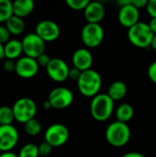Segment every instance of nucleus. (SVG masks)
I'll return each instance as SVG.
<instances>
[{
  "mask_svg": "<svg viewBox=\"0 0 156 157\" xmlns=\"http://www.w3.org/2000/svg\"><path fill=\"white\" fill-rule=\"evenodd\" d=\"M102 79L98 72L89 69L82 72L78 81L77 87L79 92L86 98H94L98 95L101 88Z\"/></svg>",
  "mask_w": 156,
  "mask_h": 157,
  "instance_id": "nucleus-1",
  "label": "nucleus"
},
{
  "mask_svg": "<svg viewBox=\"0 0 156 157\" xmlns=\"http://www.w3.org/2000/svg\"><path fill=\"white\" fill-rule=\"evenodd\" d=\"M114 110V101L108 94H98L92 98L90 103V113L97 121H108Z\"/></svg>",
  "mask_w": 156,
  "mask_h": 157,
  "instance_id": "nucleus-2",
  "label": "nucleus"
},
{
  "mask_svg": "<svg viewBox=\"0 0 156 157\" xmlns=\"http://www.w3.org/2000/svg\"><path fill=\"white\" fill-rule=\"evenodd\" d=\"M106 140L114 147H121L127 144L131 138V129L127 123L113 121L106 130Z\"/></svg>",
  "mask_w": 156,
  "mask_h": 157,
  "instance_id": "nucleus-3",
  "label": "nucleus"
},
{
  "mask_svg": "<svg viewBox=\"0 0 156 157\" xmlns=\"http://www.w3.org/2000/svg\"><path fill=\"white\" fill-rule=\"evenodd\" d=\"M154 34L151 30L149 24L139 21L128 29V38L131 43L138 48H147L151 46Z\"/></svg>",
  "mask_w": 156,
  "mask_h": 157,
  "instance_id": "nucleus-4",
  "label": "nucleus"
},
{
  "mask_svg": "<svg viewBox=\"0 0 156 157\" xmlns=\"http://www.w3.org/2000/svg\"><path fill=\"white\" fill-rule=\"evenodd\" d=\"M12 109L15 121L25 124L35 118L37 113V105L35 101L29 98H20L14 103Z\"/></svg>",
  "mask_w": 156,
  "mask_h": 157,
  "instance_id": "nucleus-5",
  "label": "nucleus"
},
{
  "mask_svg": "<svg viewBox=\"0 0 156 157\" xmlns=\"http://www.w3.org/2000/svg\"><path fill=\"white\" fill-rule=\"evenodd\" d=\"M104 29L100 24L86 23L81 31V40L88 48H96L99 46L104 40Z\"/></svg>",
  "mask_w": 156,
  "mask_h": 157,
  "instance_id": "nucleus-6",
  "label": "nucleus"
},
{
  "mask_svg": "<svg viewBox=\"0 0 156 157\" xmlns=\"http://www.w3.org/2000/svg\"><path fill=\"white\" fill-rule=\"evenodd\" d=\"M23 47V53L25 56L37 59L40 55L44 53L45 41L40 39L35 32L27 34L21 40Z\"/></svg>",
  "mask_w": 156,
  "mask_h": 157,
  "instance_id": "nucleus-7",
  "label": "nucleus"
},
{
  "mask_svg": "<svg viewBox=\"0 0 156 157\" xmlns=\"http://www.w3.org/2000/svg\"><path fill=\"white\" fill-rule=\"evenodd\" d=\"M45 142L52 147H60L63 145L69 139V130L62 123H54L50 125L44 134Z\"/></svg>",
  "mask_w": 156,
  "mask_h": 157,
  "instance_id": "nucleus-8",
  "label": "nucleus"
},
{
  "mask_svg": "<svg viewBox=\"0 0 156 157\" xmlns=\"http://www.w3.org/2000/svg\"><path fill=\"white\" fill-rule=\"evenodd\" d=\"M47 100L50 102L52 109H63L73 103L74 95L67 87H56L50 92Z\"/></svg>",
  "mask_w": 156,
  "mask_h": 157,
  "instance_id": "nucleus-9",
  "label": "nucleus"
},
{
  "mask_svg": "<svg viewBox=\"0 0 156 157\" xmlns=\"http://www.w3.org/2000/svg\"><path fill=\"white\" fill-rule=\"evenodd\" d=\"M19 134L13 125H1L0 127V152H11L17 144Z\"/></svg>",
  "mask_w": 156,
  "mask_h": 157,
  "instance_id": "nucleus-10",
  "label": "nucleus"
},
{
  "mask_svg": "<svg viewBox=\"0 0 156 157\" xmlns=\"http://www.w3.org/2000/svg\"><path fill=\"white\" fill-rule=\"evenodd\" d=\"M35 33L45 42H51L56 40L60 37L61 29L56 22L49 19H44L40 21L36 25Z\"/></svg>",
  "mask_w": 156,
  "mask_h": 157,
  "instance_id": "nucleus-11",
  "label": "nucleus"
},
{
  "mask_svg": "<svg viewBox=\"0 0 156 157\" xmlns=\"http://www.w3.org/2000/svg\"><path fill=\"white\" fill-rule=\"evenodd\" d=\"M39 64L36 59L23 56L16 61V70L15 73L17 76L29 79L34 77L39 72Z\"/></svg>",
  "mask_w": 156,
  "mask_h": 157,
  "instance_id": "nucleus-12",
  "label": "nucleus"
},
{
  "mask_svg": "<svg viewBox=\"0 0 156 157\" xmlns=\"http://www.w3.org/2000/svg\"><path fill=\"white\" fill-rule=\"evenodd\" d=\"M49 77L55 82H63L69 78L70 68L67 63L60 58H52L46 67Z\"/></svg>",
  "mask_w": 156,
  "mask_h": 157,
  "instance_id": "nucleus-13",
  "label": "nucleus"
},
{
  "mask_svg": "<svg viewBox=\"0 0 156 157\" xmlns=\"http://www.w3.org/2000/svg\"><path fill=\"white\" fill-rule=\"evenodd\" d=\"M118 18L120 23L129 29L140 21V11L133 5H131V0H129L127 5L120 6Z\"/></svg>",
  "mask_w": 156,
  "mask_h": 157,
  "instance_id": "nucleus-14",
  "label": "nucleus"
},
{
  "mask_svg": "<svg viewBox=\"0 0 156 157\" xmlns=\"http://www.w3.org/2000/svg\"><path fill=\"white\" fill-rule=\"evenodd\" d=\"M72 63L74 67L80 70L81 72L89 70L93 64L92 53L85 48L77 49L73 54Z\"/></svg>",
  "mask_w": 156,
  "mask_h": 157,
  "instance_id": "nucleus-15",
  "label": "nucleus"
},
{
  "mask_svg": "<svg viewBox=\"0 0 156 157\" xmlns=\"http://www.w3.org/2000/svg\"><path fill=\"white\" fill-rule=\"evenodd\" d=\"M105 7L104 6L97 1H93L88 4V6L84 10L85 17L87 20V23H96L99 24V22L105 17Z\"/></svg>",
  "mask_w": 156,
  "mask_h": 157,
  "instance_id": "nucleus-16",
  "label": "nucleus"
},
{
  "mask_svg": "<svg viewBox=\"0 0 156 157\" xmlns=\"http://www.w3.org/2000/svg\"><path fill=\"white\" fill-rule=\"evenodd\" d=\"M13 15L20 18L30 15L34 9V3L32 0H16L12 3Z\"/></svg>",
  "mask_w": 156,
  "mask_h": 157,
  "instance_id": "nucleus-17",
  "label": "nucleus"
},
{
  "mask_svg": "<svg viewBox=\"0 0 156 157\" xmlns=\"http://www.w3.org/2000/svg\"><path fill=\"white\" fill-rule=\"evenodd\" d=\"M5 58L8 60L19 59V56L23 53L22 42L18 40L12 39L4 45Z\"/></svg>",
  "mask_w": 156,
  "mask_h": 157,
  "instance_id": "nucleus-18",
  "label": "nucleus"
},
{
  "mask_svg": "<svg viewBox=\"0 0 156 157\" xmlns=\"http://www.w3.org/2000/svg\"><path fill=\"white\" fill-rule=\"evenodd\" d=\"M128 91L127 85L123 81H114L108 87V95L110 97V98L115 102L121 100L125 98Z\"/></svg>",
  "mask_w": 156,
  "mask_h": 157,
  "instance_id": "nucleus-19",
  "label": "nucleus"
},
{
  "mask_svg": "<svg viewBox=\"0 0 156 157\" xmlns=\"http://www.w3.org/2000/svg\"><path fill=\"white\" fill-rule=\"evenodd\" d=\"M133 115H134V109L129 103H123L120 105L116 110L117 121L123 123H127L128 121H130L132 119Z\"/></svg>",
  "mask_w": 156,
  "mask_h": 157,
  "instance_id": "nucleus-20",
  "label": "nucleus"
},
{
  "mask_svg": "<svg viewBox=\"0 0 156 157\" xmlns=\"http://www.w3.org/2000/svg\"><path fill=\"white\" fill-rule=\"evenodd\" d=\"M5 26L11 35H20L25 29V23L23 21V18H20L14 15L7 19Z\"/></svg>",
  "mask_w": 156,
  "mask_h": 157,
  "instance_id": "nucleus-21",
  "label": "nucleus"
},
{
  "mask_svg": "<svg viewBox=\"0 0 156 157\" xmlns=\"http://www.w3.org/2000/svg\"><path fill=\"white\" fill-rule=\"evenodd\" d=\"M13 16V6L9 0H0V23H6Z\"/></svg>",
  "mask_w": 156,
  "mask_h": 157,
  "instance_id": "nucleus-22",
  "label": "nucleus"
},
{
  "mask_svg": "<svg viewBox=\"0 0 156 157\" xmlns=\"http://www.w3.org/2000/svg\"><path fill=\"white\" fill-rule=\"evenodd\" d=\"M15 121L12 108L8 106L0 107V124L1 125H12Z\"/></svg>",
  "mask_w": 156,
  "mask_h": 157,
  "instance_id": "nucleus-23",
  "label": "nucleus"
},
{
  "mask_svg": "<svg viewBox=\"0 0 156 157\" xmlns=\"http://www.w3.org/2000/svg\"><path fill=\"white\" fill-rule=\"evenodd\" d=\"M24 130L30 136H37L41 132V124L37 119H32L24 124Z\"/></svg>",
  "mask_w": 156,
  "mask_h": 157,
  "instance_id": "nucleus-24",
  "label": "nucleus"
},
{
  "mask_svg": "<svg viewBox=\"0 0 156 157\" xmlns=\"http://www.w3.org/2000/svg\"><path fill=\"white\" fill-rule=\"evenodd\" d=\"M39 148L34 144H27L21 147L18 153V157H38Z\"/></svg>",
  "mask_w": 156,
  "mask_h": 157,
  "instance_id": "nucleus-25",
  "label": "nucleus"
},
{
  "mask_svg": "<svg viewBox=\"0 0 156 157\" xmlns=\"http://www.w3.org/2000/svg\"><path fill=\"white\" fill-rule=\"evenodd\" d=\"M65 2L71 9L76 11L85 10L86 7L90 3L89 0H66Z\"/></svg>",
  "mask_w": 156,
  "mask_h": 157,
  "instance_id": "nucleus-26",
  "label": "nucleus"
},
{
  "mask_svg": "<svg viewBox=\"0 0 156 157\" xmlns=\"http://www.w3.org/2000/svg\"><path fill=\"white\" fill-rule=\"evenodd\" d=\"M38 148H39V154L40 156H48L51 153L53 147L50 144L44 141L38 146Z\"/></svg>",
  "mask_w": 156,
  "mask_h": 157,
  "instance_id": "nucleus-27",
  "label": "nucleus"
},
{
  "mask_svg": "<svg viewBox=\"0 0 156 157\" xmlns=\"http://www.w3.org/2000/svg\"><path fill=\"white\" fill-rule=\"evenodd\" d=\"M10 33L6 26L0 25V43L5 45L7 41L10 40Z\"/></svg>",
  "mask_w": 156,
  "mask_h": 157,
  "instance_id": "nucleus-28",
  "label": "nucleus"
},
{
  "mask_svg": "<svg viewBox=\"0 0 156 157\" xmlns=\"http://www.w3.org/2000/svg\"><path fill=\"white\" fill-rule=\"evenodd\" d=\"M36 60H37V63H38L39 66H42V67H45L46 68L48 66V64L50 63L51 58H50V56L48 54L43 53V54L40 55Z\"/></svg>",
  "mask_w": 156,
  "mask_h": 157,
  "instance_id": "nucleus-29",
  "label": "nucleus"
},
{
  "mask_svg": "<svg viewBox=\"0 0 156 157\" xmlns=\"http://www.w3.org/2000/svg\"><path fill=\"white\" fill-rule=\"evenodd\" d=\"M3 69L6 71V72H15L16 70V61L14 60H5L4 63H3Z\"/></svg>",
  "mask_w": 156,
  "mask_h": 157,
  "instance_id": "nucleus-30",
  "label": "nucleus"
},
{
  "mask_svg": "<svg viewBox=\"0 0 156 157\" xmlns=\"http://www.w3.org/2000/svg\"><path fill=\"white\" fill-rule=\"evenodd\" d=\"M146 10L152 18L156 17V0H149L146 6Z\"/></svg>",
  "mask_w": 156,
  "mask_h": 157,
  "instance_id": "nucleus-31",
  "label": "nucleus"
},
{
  "mask_svg": "<svg viewBox=\"0 0 156 157\" xmlns=\"http://www.w3.org/2000/svg\"><path fill=\"white\" fill-rule=\"evenodd\" d=\"M148 76L153 83L156 84V61L153 62L148 67Z\"/></svg>",
  "mask_w": 156,
  "mask_h": 157,
  "instance_id": "nucleus-32",
  "label": "nucleus"
},
{
  "mask_svg": "<svg viewBox=\"0 0 156 157\" xmlns=\"http://www.w3.org/2000/svg\"><path fill=\"white\" fill-rule=\"evenodd\" d=\"M82 72L76 68H70V72H69V78L72 79V80H74V81H78L80 75H81Z\"/></svg>",
  "mask_w": 156,
  "mask_h": 157,
  "instance_id": "nucleus-33",
  "label": "nucleus"
},
{
  "mask_svg": "<svg viewBox=\"0 0 156 157\" xmlns=\"http://www.w3.org/2000/svg\"><path fill=\"white\" fill-rule=\"evenodd\" d=\"M131 5H133L136 8H138L140 10V8H146V6L148 4L147 0H131Z\"/></svg>",
  "mask_w": 156,
  "mask_h": 157,
  "instance_id": "nucleus-34",
  "label": "nucleus"
},
{
  "mask_svg": "<svg viewBox=\"0 0 156 157\" xmlns=\"http://www.w3.org/2000/svg\"><path fill=\"white\" fill-rule=\"evenodd\" d=\"M121 157H145V155L138 152H130V153L124 154Z\"/></svg>",
  "mask_w": 156,
  "mask_h": 157,
  "instance_id": "nucleus-35",
  "label": "nucleus"
},
{
  "mask_svg": "<svg viewBox=\"0 0 156 157\" xmlns=\"http://www.w3.org/2000/svg\"><path fill=\"white\" fill-rule=\"evenodd\" d=\"M148 24H149V27H150L151 30H152V31H153V33L155 35L156 34V17H154V18H152Z\"/></svg>",
  "mask_w": 156,
  "mask_h": 157,
  "instance_id": "nucleus-36",
  "label": "nucleus"
},
{
  "mask_svg": "<svg viewBox=\"0 0 156 157\" xmlns=\"http://www.w3.org/2000/svg\"><path fill=\"white\" fill-rule=\"evenodd\" d=\"M0 157H18V155H16L15 153L12 152H6L0 154Z\"/></svg>",
  "mask_w": 156,
  "mask_h": 157,
  "instance_id": "nucleus-37",
  "label": "nucleus"
},
{
  "mask_svg": "<svg viewBox=\"0 0 156 157\" xmlns=\"http://www.w3.org/2000/svg\"><path fill=\"white\" fill-rule=\"evenodd\" d=\"M5 58V52H4V45L0 43V61Z\"/></svg>",
  "mask_w": 156,
  "mask_h": 157,
  "instance_id": "nucleus-38",
  "label": "nucleus"
},
{
  "mask_svg": "<svg viewBox=\"0 0 156 157\" xmlns=\"http://www.w3.org/2000/svg\"><path fill=\"white\" fill-rule=\"evenodd\" d=\"M43 108H44L45 109H52V108H51V104H50V102H49L48 100L44 101V103H43Z\"/></svg>",
  "mask_w": 156,
  "mask_h": 157,
  "instance_id": "nucleus-39",
  "label": "nucleus"
},
{
  "mask_svg": "<svg viewBox=\"0 0 156 157\" xmlns=\"http://www.w3.org/2000/svg\"><path fill=\"white\" fill-rule=\"evenodd\" d=\"M151 47L154 49V50H155L156 51V34L154 36V38H153V40H152V44H151Z\"/></svg>",
  "mask_w": 156,
  "mask_h": 157,
  "instance_id": "nucleus-40",
  "label": "nucleus"
},
{
  "mask_svg": "<svg viewBox=\"0 0 156 157\" xmlns=\"http://www.w3.org/2000/svg\"><path fill=\"white\" fill-rule=\"evenodd\" d=\"M0 127H1V124H0Z\"/></svg>",
  "mask_w": 156,
  "mask_h": 157,
  "instance_id": "nucleus-41",
  "label": "nucleus"
},
{
  "mask_svg": "<svg viewBox=\"0 0 156 157\" xmlns=\"http://www.w3.org/2000/svg\"><path fill=\"white\" fill-rule=\"evenodd\" d=\"M0 98H1V95H0Z\"/></svg>",
  "mask_w": 156,
  "mask_h": 157,
  "instance_id": "nucleus-42",
  "label": "nucleus"
}]
</instances>
